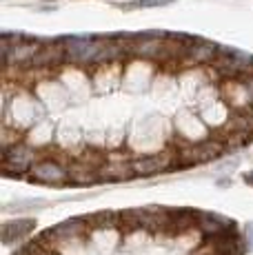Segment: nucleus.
I'll return each mask as SVG.
<instances>
[{"mask_svg": "<svg viewBox=\"0 0 253 255\" xmlns=\"http://www.w3.org/2000/svg\"><path fill=\"white\" fill-rule=\"evenodd\" d=\"M25 178L40 184H69V166L58 155L53 158L49 153H40Z\"/></svg>", "mask_w": 253, "mask_h": 255, "instance_id": "1", "label": "nucleus"}, {"mask_svg": "<svg viewBox=\"0 0 253 255\" xmlns=\"http://www.w3.org/2000/svg\"><path fill=\"white\" fill-rule=\"evenodd\" d=\"M38 158L40 153L31 144H27L25 140H18L11 146L2 149V169L7 175H27Z\"/></svg>", "mask_w": 253, "mask_h": 255, "instance_id": "2", "label": "nucleus"}, {"mask_svg": "<svg viewBox=\"0 0 253 255\" xmlns=\"http://www.w3.org/2000/svg\"><path fill=\"white\" fill-rule=\"evenodd\" d=\"M105 40L98 38H65V49H67V62L69 65H96L100 49Z\"/></svg>", "mask_w": 253, "mask_h": 255, "instance_id": "3", "label": "nucleus"}, {"mask_svg": "<svg viewBox=\"0 0 253 255\" xmlns=\"http://www.w3.org/2000/svg\"><path fill=\"white\" fill-rule=\"evenodd\" d=\"M135 175H155L164 173L178 166V153L173 151H162V153H147V155H135L131 158Z\"/></svg>", "mask_w": 253, "mask_h": 255, "instance_id": "4", "label": "nucleus"}, {"mask_svg": "<svg viewBox=\"0 0 253 255\" xmlns=\"http://www.w3.org/2000/svg\"><path fill=\"white\" fill-rule=\"evenodd\" d=\"M60 65H67V49H65V40L58 42H42L38 53L31 58L27 67L22 69H58Z\"/></svg>", "mask_w": 253, "mask_h": 255, "instance_id": "5", "label": "nucleus"}, {"mask_svg": "<svg viewBox=\"0 0 253 255\" xmlns=\"http://www.w3.org/2000/svg\"><path fill=\"white\" fill-rule=\"evenodd\" d=\"M220 98H222V102H227L233 111L251 109L253 107L249 87H247V82L242 80V78H229V80H222Z\"/></svg>", "mask_w": 253, "mask_h": 255, "instance_id": "6", "label": "nucleus"}, {"mask_svg": "<svg viewBox=\"0 0 253 255\" xmlns=\"http://www.w3.org/2000/svg\"><path fill=\"white\" fill-rule=\"evenodd\" d=\"M98 173H100V182H123V180L135 178L131 158H126V155H109L98 166Z\"/></svg>", "mask_w": 253, "mask_h": 255, "instance_id": "7", "label": "nucleus"}, {"mask_svg": "<svg viewBox=\"0 0 253 255\" xmlns=\"http://www.w3.org/2000/svg\"><path fill=\"white\" fill-rule=\"evenodd\" d=\"M220 47L213 45V42L207 40H198V38H191L187 47V56L182 60V67H193V65H211L216 60Z\"/></svg>", "mask_w": 253, "mask_h": 255, "instance_id": "8", "label": "nucleus"}, {"mask_svg": "<svg viewBox=\"0 0 253 255\" xmlns=\"http://www.w3.org/2000/svg\"><path fill=\"white\" fill-rule=\"evenodd\" d=\"M198 229L202 231L204 238H213V235H220L225 231H231L233 222H229V220L220 218V215H213V213H202V211H198V220H196Z\"/></svg>", "mask_w": 253, "mask_h": 255, "instance_id": "9", "label": "nucleus"}, {"mask_svg": "<svg viewBox=\"0 0 253 255\" xmlns=\"http://www.w3.org/2000/svg\"><path fill=\"white\" fill-rule=\"evenodd\" d=\"M36 229V220H13L2 227V242L11 244L18 240H25L29 233Z\"/></svg>", "mask_w": 253, "mask_h": 255, "instance_id": "10", "label": "nucleus"}, {"mask_svg": "<svg viewBox=\"0 0 253 255\" xmlns=\"http://www.w3.org/2000/svg\"><path fill=\"white\" fill-rule=\"evenodd\" d=\"M171 0H138V2L125 4L126 9H147V7H160V4H169Z\"/></svg>", "mask_w": 253, "mask_h": 255, "instance_id": "11", "label": "nucleus"}, {"mask_svg": "<svg viewBox=\"0 0 253 255\" xmlns=\"http://www.w3.org/2000/svg\"><path fill=\"white\" fill-rule=\"evenodd\" d=\"M245 82H247V87H249V93H251V100H253V76H249V78H245Z\"/></svg>", "mask_w": 253, "mask_h": 255, "instance_id": "12", "label": "nucleus"}, {"mask_svg": "<svg viewBox=\"0 0 253 255\" xmlns=\"http://www.w3.org/2000/svg\"><path fill=\"white\" fill-rule=\"evenodd\" d=\"M245 180H247V184H251V186H253V171H251V173H247V175H245Z\"/></svg>", "mask_w": 253, "mask_h": 255, "instance_id": "13", "label": "nucleus"}]
</instances>
